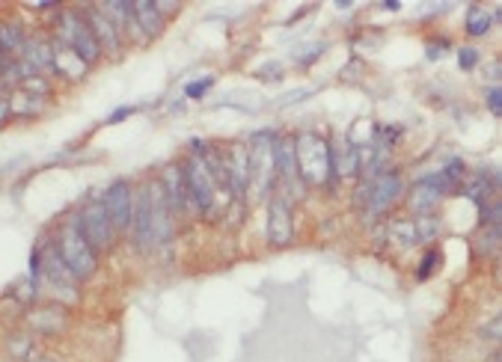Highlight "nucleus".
Listing matches in <instances>:
<instances>
[{"instance_id": "9b49d317", "label": "nucleus", "mask_w": 502, "mask_h": 362, "mask_svg": "<svg viewBox=\"0 0 502 362\" xmlns=\"http://www.w3.org/2000/svg\"><path fill=\"white\" fill-rule=\"evenodd\" d=\"M274 161H277V181L283 184L280 193H285L292 202L303 199V181H301V173H297V161H294V140L280 137V140H277Z\"/></svg>"}, {"instance_id": "cd10ccee", "label": "nucleus", "mask_w": 502, "mask_h": 362, "mask_svg": "<svg viewBox=\"0 0 502 362\" xmlns=\"http://www.w3.org/2000/svg\"><path fill=\"white\" fill-rule=\"evenodd\" d=\"M6 350H9V357H15V359H30L33 354V341H30V336H27V333L21 330V333H15V336H9V341H6Z\"/></svg>"}, {"instance_id": "a878e982", "label": "nucleus", "mask_w": 502, "mask_h": 362, "mask_svg": "<svg viewBox=\"0 0 502 362\" xmlns=\"http://www.w3.org/2000/svg\"><path fill=\"white\" fill-rule=\"evenodd\" d=\"M490 27H494V18L488 15V9H481V6H472L470 13H467V33L470 36H485Z\"/></svg>"}, {"instance_id": "dca6fc26", "label": "nucleus", "mask_w": 502, "mask_h": 362, "mask_svg": "<svg viewBox=\"0 0 502 362\" xmlns=\"http://www.w3.org/2000/svg\"><path fill=\"white\" fill-rule=\"evenodd\" d=\"M132 235L137 249H152L155 247V232H152V215H149V193L146 188L134 190V215H132Z\"/></svg>"}, {"instance_id": "aec40b11", "label": "nucleus", "mask_w": 502, "mask_h": 362, "mask_svg": "<svg viewBox=\"0 0 502 362\" xmlns=\"http://www.w3.org/2000/svg\"><path fill=\"white\" fill-rule=\"evenodd\" d=\"M333 152V166H336V179H351V175L362 173V157L360 146H354L348 137H339L336 143H330Z\"/></svg>"}, {"instance_id": "20e7f679", "label": "nucleus", "mask_w": 502, "mask_h": 362, "mask_svg": "<svg viewBox=\"0 0 502 362\" xmlns=\"http://www.w3.org/2000/svg\"><path fill=\"white\" fill-rule=\"evenodd\" d=\"M206 155H191L182 164V173H184V188H188L191 208L200 211L202 217H211L217 215V184Z\"/></svg>"}, {"instance_id": "a211bd4d", "label": "nucleus", "mask_w": 502, "mask_h": 362, "mask_svg": "<svg viewBox=\"0 0 502 362\" xmlns=\"http://www.w3.org/2000/svg\"><path fill=\"white\" fill-rule=\"evenodd\" d=\"M446 193L437 188V184L431 179H422L416 188H411V193H407V208L413 211V217H431L437 206L443 202Z\"/></svg>"}, {"instance_id": "7c9ffc66", "label": "nucleus", "mask_w": 502, "mask_h": 362, "mask_svg": "<svg viewBox=\"0 0 502 362\" xmlns=\"http://www.w3.org/2000/svg\"><path fill=\"white\" fill-rule=\"evenodd\" d=\"M437 265H440V249H429L422 258V265H420V271H416V276L425 280V276H431L437 271Z\"/></svg>"}, {"instance_id": "f3484780", "label": "nucleus", "mask_w": 502, "mask_h": 362, "mask_svg": "<svg viewBox=\"0 0 502 362\" xmlns=\"http://www.w3.org/2000/svg\"><path fill=\"white\" fill-rule=\"evenodd\" d=\"M21 63L24 66H30L36 74H48L54 66V45H51V36H27L24 48H21Z\"/></svg>"}, {"instance_id": "6e6552de", "label": "nucleus", "mask_w": 502, "mask_h": 362, "mask_svg": "<svg viewBox=\"0 0 502 362\" xmlns=\"http://www.w3.org/2000/svg\"><path fill=\"white\" fill-rule=\"evenodd\" d=\"M294 238V215H292V199L285 193L274 190L268 197V244L285 247Z\"/></svg>"}, {"instance_id": "f257e3e1", "label": "nucleus", "mask_w": 502, "mask_h": 362, "mask_svg": "<svg viewBox=\"0 0 502 362\" xmlns=\"http://www.w3.org/2000/svg\"><path fill=\"white\" fill-rule=\"evenodd\" d=\"M294 161L297 173H301L303 188H328L333 190L336 184V166H333V152L330 140H324L319 134H301L294 140Z\"/></svg>"}, {"instance_id": "4468645a", "label": "nucleus", "mask_w": 502, "mask_h": 362, "mask_svg": "<svg viewBox=\"0 0 502 362\" xmlns=\"http://www.w3.org/2000/svg\"><path fill=\"white\" fill-rule=\"evenodd\" d=\"M226 175H229V197L244 202L250 190V155L247 146H229L226 148Z\"/></svg>"}, {"instance_id": "c85d7f7f", "label": "nucleus", "mask_w": 502, "mask_h": 362, "mask_svg": "<svg viewBox=\"0 0 502 362\" xmlns=\"http://www.w3.org/2000/svg\"><path fill=\"white\" fill-rule=\"evenodd\" d=\"M215 87V78H211V74H206V78H200V80H191L188 87H184V98H202L206 96V92Z\"/></svg>"}, {"instance_id": "f8f14e48", "label": "nucleus", "mask_w": 502, "mask_h": 362, "mask_svg": "<svg viewBox=\"0 0 502 362\" xmlns=\"http://www.w3.org/2000/svg\"><path fill=\"white\" fill-rule=\"evenodd\" d=\"M146 193H149V215H152V232H155V247L166 244V240L173 238V211H170V202H166V193L161 188V181H149L146 184Z\"/></svg>"}, {"instance_id": "c756f323", "label": "nucleus", "mask_w": 502, "mask_h": 362, "mask_svg": "<svg viewBox=\"0 0 502 362\" xmlns=\"http://www.w3.org/2000/svg\"><path fill=\"white\" fill-rule=\"evenodd\" d=\"M479 48H472V45H464V48L458 51V69H464V72H472L479 66Z\"/></svg>"}, {"instance_id": "4be33fe9", "label": "nucleus", "mask_w": 502, "mask_h": 362, "mask_svg": "<svg viewBox=\"0 0 502 362\" xmlns=\"http://www.w3.org/2000/svg\"><path fill=\"white\" fill-rule=\"evenodd\" d=\"M27 42V30L21 21H15V18H6V21H0V54H9V57H18Z\"/></svg>"}, {"instance_id": "5701e85b", "label": "nucleus", "mask_w": 502, "mask_h": 362, "mask_svg": "<svg viewBox=\"0 0 502 362\" xmlns=\"http://www.w3.org/2000/svg\"><path fill=\"white\" fill-rule=\"evenodd\" d=\"M132 9H134V18H137V24H140V30H143V36H146V42L149 39H155V36H161V30H164V18H161V13H157L155 9V4H132Z\"/></svg>"}, {"instance_id": "423d86ee", "label": "nucleus", "mask_w": 502, "mask_h": 362, "mask_svg": "<svg viewBox=\"0 0 502 362\" xmlns=\"http://www.w3.org/2000/svg\"><path fill=\"white\" fill-rule=\"evenodd\" d=\"M366 184H369V193H366V202H362V215L369 220L384 217L404 193V179L398 170H380L378 175L366 179Z\"/></svg>"}, {"instance_id": "39448f33", "label": "nucleus", "mask_w": 502, "mask_h": 362, "mask_svg": "<svg viewBox=\"0 0 502 362\" xmlns=\"http://www.w3.org/2000/svg\"><path fill=\"white\" fill-rule=\"evenodd\" d=\"M274 152H277V134L274 131L253 134V140H250V146H247V155H250V188L256 184V190L262 193L265 199L271 197L274 184H277Z\"/></svg>"}, {"instance_id": "7ed1b4c3", "label": "nucleus", "mask_w": 502, "mask_h": 362, "mask_svg": "<svg viewBox=\"0 0 502 362\" xmlns=\"http://www.w3.org/2000/svg\"><path fill=\"white\" fill-rule=\"evenodd\" d=\"M54 247H57V253L63 256V262L69 265V271L74 274V280L78 282L89 280V276L98 271V253L92 249L89 240L83 238V232L78 229L74 217L57 229V235H54Z\"/></svg>"}, {"instance_id": "bb28decb", "label": "nucleus", "mask_w": 502, "mask_h": 362, "mask_svg": "<svg viewBox=\"0 0 502 362\" xmlns=\"http://www.w3.org/2000/svg\"><path fill=\"white\" fill-rule=\"evenodd\" d=\"M15 89H21L27 92V96H33V98H42V101H48L51 96V80H48V74H30L21 87H15Z\"/></svg>"}, {"instance_id": "2eb2a0df", "label": "nucleus", "mask_w": 502, "mask_h": 362, "mask_svg": "<svg viewBox=\"0 0 502 362\" xmlns=\"http://www.w3.org/2000/svg\"><path fill=\"white\" fill-rule=\"evenodd\" d=\"M161 188L166 193V202H170L173 217H184L191 215V199H188V188H184V173L182 164H166L161 173Z\"/></svg>"}, {"instance_id": "ddd939ff", "label": "nucleus", "mask_w": 502, "mask_h": 362, "mask_svg": "<svg viewBox=\"0 0 502 362\" xmlns=\"http://www.w3.org/2000/svg\"><path fill=\"white\" fill-rule=\"evenodd\" d=\"M83 18H87V24H89V30L96 33V39H98V48L101 54H110V57H116L119 48H123V33L116 30V24L110 21V18L101 13V6H87V9H81Z\"/></svg>"}, {"instance_id": "b1692460", "label": "nucleus", "mask_w": 502, "mask_h": 362, "mask_svg": "<svg viewBox=\"0 0 502 362\" xmlns=\"http://www.w3.org/2000/svg\"><path fill=\"white\" fill-rule=\"evenodd\" d=\"M389 235H393V240L398 247H413V244H420V232H416V220H396V223H389Z\"/></svg>"}, {"instance_id": "2f4dec72", "label": "nucleus", "mask_w": 502, "mask_h": 362, "mask_svg": "<svg viewBox=\"0 0 502 362\" xmlns=\"http://www.w3.org/2000/svg\"><path fill=\"white\" fill-rule=\"evenodd\" d=\"M9 116H13V89L0 80V122H6Z\"/></svg>"}, {"instance_id": "9d476101", "label": "nucleus", "mask_w": 502, "mask_h": 362, "mask_svg": "<svg viewBox=\"0 0 502 362\" xmlns=\"http://www.w3.org/2000/svg\"><path fill=\"white\" fill-rule=\"evenodd\" d=\"M39 276L45 282L51 285L54 291H66L74 297L78 291V280H74V274L69 271V265L63 262V256L57 253V247H54V240L39 247Z\"/></svg>"}, {"instance_id": "473e14b6", "label": "nucleus", "mask_w": 502, "mask_h": 362, "mask_svg": "<svg viewBox=\"0 0 502 362\" xmlns=\"http://www.w3.org/2000/svg\"><path fill=\"white\" fill-rule=\"evenodd\" d=\"M485 101H488V110H490L494 116L502 114V89H499V87H490V89L485 92Z\"/></svg>"}, {"instance_id": "f03ea898", "label": "nucleus", "mask_w": 502, "mask_h": 362, "mask_svg": "<svg viewBox=\"0 0 502 362\" xmlns=\"http://www.w3.org/2000/svg\"><path fill=\"white\" fill-rule=\"evenodd\" d=\"M51 39L60 42V45H69V48L78 54L87 66L101 60L98 39H96V33L89 30V24H87V18H83L81 9H60L57 18H54V36Z\"/></svg>"}, {"instance_id": "393cba45", "label": "nucleus", "mask_w": 502, "mask_h": 362, "mask_svg": "<svg viewBox=\"0 0 502 362\" xmlns=\"http://www.w3.org/2000/svg\"><path fill=\"white\" fill-rule=\"evenodd\" d=\"M45 110L42 98L27 96L21 89H13V116H39Z\"/></svg>"}, {"instance_id": "72a5a7b5", "label": "nucleus", "mask_w": 502, "mask_h": 362, "mask_svg": "<svg viewBox=\"0 0 502 362\" xmlns=\"http://www.w3.org/2000/svg\"><path fill=\"white\" fill-rule=\"evenodd\" d=\"M134 114V107H123V110H114V114L107 116V125H114V122H123V119H128Z\"/></svg>"}, {"instance_id": "6ab92c4d", "label": "nucleus", "mask_w": 502, "mask_h": 362, "mask_svg": "<svg viewBox=\"0 0 502 362\" xmlns=\"http://www.w3.org/2000/svg\"><path fill=\"white\" fill-rule=\"evenodd\" d=\"M24 324L33 333H63L69 324V315L60 306H33L30 312H24Z\"/></svg>"}, {"instance_id": "1a4fd4ad", "label": "nucleus", "mask_w": 502, "mask_h": 362, "mask_svg": "<svg viewBox=\"0 0 502 362\" xmlns=\"http://www.w3.org/2000/svg\"><path fill=\"white\" fill-rule=\"evenodd\" d=\"M101 206H105L107 217L119 235H128V229H132V215H134V188L132 184H128L125 179L114 181L105 190V197H101Z\"/></svg>"}, {"instance_id": "412c9836", "label": "nucleus", "mask_w": 502, "mask_h": 362, "mask_svg": "<svg viewBox=\"0 0 502 362\" xmlns=\"http://www.w3.org/2000/svg\"><path fill=\"white\" fill-rule=\"evenodd\" d=\"M51 45H54V66H51V72H57L60 78H66V80H83V78H87L89 66L69 48V45H60L54 39H51Z\"/></svg>"}, {"instance_id": "f704fd0d", "label": "nucleus", "mask_w": 502, "mask_h": 362, "mask_svg": "<svg viewBox=\"0 0 502 362\" xmlns=\"http://www.w3.org/2000/svg\"><path fill=\"white\" fill-rule=\"evenodd\" d=\"M497 330H499V318H494V321H490V324H488V327H485V330H481V336H485V339H497V336H499V333H497Z\"/></svg>"}, {"instance_id": "0eeeda50", "label": "nucleus", "mask_w": 502, "mask_h": 362, "mask_svg": "<svg viewBox=\"0 0 502 362\" xmlns=\"http://www.w3.org/2000/svg\"><path fill=\"white\" fill-rule=\"evenodd\" d=\"M74 223H78V229L83 232V238L89 240L96 253H107L119 238V232L114 229V223H110L105 206H101V199L87 202V206L74 215Z\"/></svg>"}, {"instance_id": "c9c22d12", "label": "nucleus", "mask_w": 502, "mask_h": 362, "mask_svg": "<svg viewBox=\"0 0 502 362\" xmlns=\"http://www.w3.org/2000/svg\"><path fill=\"white\" fill-rule=\"evenodd\" d=\"M27 362H60V359H54V357H48V354H33Z\"/></svg>"}]
</instances>
